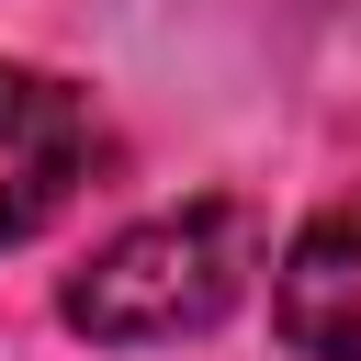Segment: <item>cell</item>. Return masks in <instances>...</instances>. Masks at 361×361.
I'll return each instance as SVG.
<instances>
[{
    "label": "cell",
    "instance_id": "1",
    "mask_svg": "<svg viewBox=\"0 0 361 361\" xmlns=\"http://www.w3.org/2000/svg\"><path fill=\"white\" fill-rule=\"evenodd\" d=\"M248 271H259V214L237 192H214V203L147 214L113 248H90L56 293V316L102 350H158V338H203L248 293Z\"/></svg>",
    "mask_w": 361,
    "mask_h": 361
},
{
    "label": "cell",
    "instance_id": "2",
    "mask_svg": "<svg viewBox=\"0 0 361 361\" xmlns=\"http://www.w3.org/2000/svg\"><path fill=\"white\" fill-rule=\"evenodd\" d=\"M90 102L45 68H0V248H23L34 226L68 214V192L90 180Z\"/></svg>",
    "mask_w": 361,
    "mask_h": 361
},
{
    "label": "cell",
    "instance_id": "3",
    "mask_svg": "<svg viewBox=\"0 0 361 361\" xmlns=\"http://www.w3.org/2000/svg\"><path fill=\"white\" fill-rule=\"evenodd\" d=\"M271 327L305 361H361V203H327L271 259Z\"/></svg>",
    "mask_w": 361,
    "mask_h": 361
}]
</instances>
